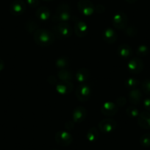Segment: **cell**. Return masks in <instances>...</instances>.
<instances>
[{"mask_svg":"<svg viewBox=\"0 0 150 150\" xmlns=\"http://www.w3.org/2000/svg\"><path fill=\"white\" fill-rule=\"evenodd\" d=\"M56 37L52 32L45 29H38L33 33V40L38 46L41 47H50L54 44Z\"/></svg>","mask_w":150,"mask_h":150,"instance_id":"1","label":"cell"},{"mask_svg":"<svg viewBox=\"0 0 150 150\" xmlns=\"http://www.w3.org/2000/svg\"><path fill=\"white\" fill-rule=\"evenodd\" d=\"M52 33L58 39H65L71 37L73 33L71 26L68 22H58L52 28Z\"/></svg>","mask_w":150,"mask_h":150,"instance_id":"2","label":"cell"},{"mask_svg":"<svg viewBox=\"0 0 150 150\" xmlns=\"http://www.w3.org/2000/svg\"><path fill=\"white\" fill-rule=\"evenodd\" d=\"M71 18V8L68 4L60 3L56 8L55 15L53 17L54 21L68 22Z\"/></svg>","mask_w":150,"mask_h":150,"instance_id":"3","label":"cell"},{"mask_svg":"<svg viewBox=\"0 0 150 150\" xmlns=\"http://www.w3.org/2000/svg\"><path fill=\"white\" fill-rule=\"evenodd\" d=\"M128 18L126 13L122 11L116 13L112 18V26L119 30H125L127 26Z\"/></svg>","mask_w":150,"mask_h":150,"instance_id":"4","label":"cell"},{"mask_svg":"<svg viewBox=\"0 0 150 150\" xmlns=\"http://www.w3.org/2000/svg\"><path fill=\"white\" fill-rule=\"evenodd\" d=\"M76 97L80 102H86L89 100L91 96V89L88 85L82 83L76 88Z\"/></svg>","mask_w":150,"mask_h":150,"instance_id":"5","label":"cell"},{"mask_svg":"<svg viewBox=\"0 0 150 150\" xmlns=\"http://www.w3.org/2000/svg\"><path fill=\"white\" fill-rule=\"evenodd\" d=\"M77 8L79 11L86 16H90L95 11L94 5L89 0H80L77 2Z\"/></svg>","mask_w":150,"mask_h":150,"instance_id":"6","label":"cell"},{"mask_svg":"<svg viewBox=\"0 0 150 150\" xmlns=\"http://www.w3.org/2000/svg\"><path fill=\"white\" fill-rule=\"evenodd\" d=\"M117 127V122L112 119H105L101 121L99 124V129L105 134L113 132Z\"/></svg>","mask_w":150,"mask_h":150,"instance_id":"7","label":"cell"},{"mask_svg":"<svg viewBox=\"0 0 150 150\" xmlns=\"http://www.w3.org/2000/svg\"><path fill=\"white\" fill-rule=\"evenodd\" d=\"M56 143L62 146H68L73 141V137L66 131H59L54 136Z\"/></svg>","mask_w":150,"mask_h":150,"instance_id":"8","label":"cell"},{"mask_svg":"<svg viewBox=\"0 0 150 150\" xmlns=\"http://www.w3.org/2000/svg\"><path fill=\"white\" fill-rule=\"evenodd\" d=\"M27 9V5L22 0H15L10 5V12L12 15L18 16L24 13Z\"/></svg>","mask_w":150,"mask_h":150,"instance_id":"9","label":"cell"},{"mask_svg":"<svg viewBox=\"0 0 150 150\" xmlns=\"http://www.w3.org/2000/svg\"><path fill=\"white\" fill-rule=\"evenodd\" d=\"M144 69V62L138 57H133L127 64V69L131 74H138L141 73Z\"/></svg>","mask_w":150,"mask_h":150,"instance_id":"10","label":"cell"},{"mask_svg":"<svg viewBox=\"0 0 150 150\" xmlns=\"http://www.w3.org/2000/svg\"><path fill=\"white\" fill-rule=\"evenodd\" d=\"M74 32L76 35L79 38H84L88 34V25L84 21L79 19L77 17L74 21Z\"/></svg>","mask_w":150,"mask_h":150,"instance_id":"11","label":"cell"},{"mask_svg":"<svg viewBox=\"0 0 150 150\" xmlns=\"http://www.w3.org/2000/svg\"><path fill=\"white\" fill-rule=\"evenodd\" d=\"M101 112L104 116H112L118 112L117 105L112 102H106L102 105Z\"/></svg>","mask_w":150,"mask_h":150,"instance_id":"12","label":"cell"},{"mask_svg":"<svg viewBox=\"0 0 150 150\" xmlns=\"http://www.w3.org/2000/svg\"><path fill=\"white\" fill-rule=\"evenodd\" d=\"M87 116V110L83 106H78L73 111L72 119L74 123H81L86 119Z\"/></svg>","mask_w":150,"mask_h":150,"instance_id":"13","label":"cell"},{"mask_svg":"<svg viewBox=\"0 0 150 150\" xmlns=\"http://www.w3.org/2000/svg\"><path fill=\"white\" fill-rule=\"evenodd\" d=\"M73 89L74 85L71 81H60L56 84V91L60 94H69Z\"/></svg>","mask_w":150,"mask_h":150,"instance_id":"14","label":"cell"},{"mask_svg":"<svg viewBox=\"0 0 150 150\" xmlns=\"http://www.w3.org/2000/svg\"><path fill=\"white\" fill-rule=\"evenodd\" d=\"M117 34L116 31L110 27H107L103 30L102 33V38L104 41L108 44H114L117 41Z\"/></svg>","mask_w":150,"mask_h":150,"instance_id":"15","label":"cell"},{"mask_svg":"<svg viewBox=\"0 0 150 150\" xmlns=\"http://www.w3.org/2000/svg\"><path fill=\"white\" fill-rule=\"evenodd\" d=\"M138 123L144 129H150V112L147 111L140 112L138 116Z\"/></svg>","mask_w":150,"mask_h":150,"instance_id":"16","label":"cell"},{"mask_svg":"<svg viewBox=\"0 0 150 150\" xmlns=\"http://www.w3.org/2000/svg\"><path fill=\"white\" fill-rule=\"evenodd\" d=\"M35 16L41 21H47L51 16V11L47 7L41 6L35 11Z\"/></svg>","mask_w":150,"mask_h":150,"instance_id":"17","label":"cell"},{"mask_svg":"<svg viewBox=\"0 0 150 150\" xmlns=\"http://www.w3.org/2000/svg\"><path fill=\"white\" fill-rule=\"evenodd\" d=\"M132 50L128 44H122L118 48V54L122 58L129 59L132 55Z\"/></svg>","mask_w":150,"mask_h":150,"instance_id":"18","label":"cell"},{"mask_svg":"<svg viewBox=\"0 0 150 150\" xmlns=\"http://www.w3.org/2000/svg\"><path fill=\"white\" fill-rule=\"evenodd\" d=\"M128 98L130 103L134 105H137L141 102V99H142V93L138 88L132 89L128 94Z\"/></svg>","mask_w":150,"mask_h":150,"instance_id":"19","label":"cell"},{"mask_svg":"<svg viewBox=\"0 0 150 150\" xmlns=\"http://www.w3.org/2000/svg\"><path fill=\"white\" fill-rule=\"evenodd\" d=\"M89 77H90V71L86 68H81L78 69L75 74V78L77 82L80 83H84L88 80Z\"/></svg>","mask_w":150,"mask_h":150,"instance_id":"20","label":"cell"},{"mask_svg":"<svg viewBox=\"0 0 150 150\" xmlns=\"http://www.w3.org/2000/svg\"><path fill=\"white\" fill-rule=\"evenodd\" d=\"M70 66V60L66 56H61L58 57L55 61L56 68L60 69H67Z\"/></svg>","mask_w":150,"mask_h":150,"instance_id":"21","label":"cell"},{"mask_svg":"<svg viewBox=\"0 0 150 150\" xmlns=\"http://www.w3.org/2000/svg\"><path fill=\"white\" fill-rule=\"evenodd\" d=\"M57 77L61 81H71L73 79V73L69 69H60L57 71Z\"/></svg>","mask_w":150,"mask_h":150,"instance_id":"22","label":"cell"},{"mask_svg":"<svg viewBox=\"0 0 150 150\" xmlns=\"http://www.w3.org/2000/svg\"><path fill=\"white\" fill-rule=\"evenodd\" d=\"M99 137V130L95 127L90 128L88 130L87 134H86V138H87V140L89 142H95L96 141H97Z\"/></svg>","mask_w":150,"mask_h":150,"instance_id":"23","label":"cell"},{"mask_svg":"<svg viewBox=\"0 0 150 150\" xmlns=\"http://www.w3.org/2000/svg\"><path fill=\"white\" fill-rule=\"evenodd\" d=\"M139 84L140 83L138 80L134 78V77H129V78L127 79L125 82V87L128 89H130V90L137 88Z\"/></svg>","mask_w":150,"mask_h":150,"instance_id":"24","label":"cell"},{"mask_svg":"<svg viewBox=\"0 0 150 150\" xmlns=\"http://www.w3.org/2000/svg\"><path fill=\"white\" fill-rule=\"evenodd\" d=\"M25 28L29 33H34L38 29V24L33 20H28L25 24Z\"/></svg>","mask_w":150,"mask_h":150,"instance_id":"25","label":"cell"},{"mask_svg":"<svg viewBox=\"0 0 150 150\" xmlns=\"http://www.w3.org/2000/svg\"><path fill=\"white\" fill-rule=\"evenodd\" d=\"M139 111L135 107L130 105L126 109V114L130 118H135L138 117L139 115Z\"/></svg>","mask_w":150,"mask_h":150,"instance_id":"26","label":"cell"},{"mask_svg":"<svg viewBox=\"0 0 150 150\" xmlns=\"http://www.w3.org/2000/svg\"><path fill=\"white\" fill-rule=\"evenodd\" d=\"M149 53V49L146 45H140L136 50V54L139 57H145Z\"/></svg>","mask_w":150,"mask_h":150,"instance_id":"27","label":"cell"},{"mask_svg":"<svg viewBox=\"0 0 150 150\" xmlns=\"http://www.w3.org/2000/svg\"><path fill=\"white\" fill-rule=\"evenodd\" d=\"M140 144L144 147H150V133H146L140 138Z\"/></svg>","mask_w":150,"mask_h":150,"instance_id":"28","label":"cell"},{"mask_svg":"<svg viewBox=\"0 0 150 150\" xmlns=\"http://www.w3.org/2000/svg\"><path fill=\"white\" fill-rule=\"evenodd\" d=\"M125 33L127 35L129 36V37H134L137 35L138 33V30L135 27L132 25H129V26H127L126 28L125 29Z\"/></svg>","mask_w":150,"mask_h":150,"instance_id":"29","label":"cell"},{"mask_svg":"<svg viewBox=\"0 0 150 150\" xmlns=\"http://www.w3.org/2000/svg\"><path fill=\"white\" fill-rule=\"evenodd\" d=\"M141 87H142L143 91L146 94L150 96V80H145L141 83Z\"/></svg>","mask_w":150,"mask_h":150,"instance_id":"30","label":"cell"},{"mask_svg":"<svg viewBox=\"0 0 150 150\" xmlns=\"http://www.w3.org/2000/svg\"><path fill=\"white\" fill-rule=\"evenodd\" d=\"M27 2L29 6L32 8H37L40 5L39 0H27Z\"/></svg>","mask_w":150,"mask_h":150,"instance_id":"31","label":"cell"},{"mask_svg":"<svg viewBox=\"0 0 150 150\" xmlns=\"http://www.w3.org/2000/svg\"><path fill=\"white\" fill-rule=\"evenodd\" d=\"M126 102H127V99L126 98L124 97V96H120V97L118 98L117 100H116V104H117L118 106L119 107L125 106Z\"/></svg>","mask_w":150,"mask_h":150,"instance_id":"32","label":"cell"},{"mask_svg":"<svg viewBox=\"0 0 150 150\" xmlns=\"http://www.w3.org/2000/svg\"><path fill=\"white\" fill-rule=\"evenodd\" d=\"M105 11V8L102 5H98L95 7V11L98 13H103Z\"/></svg>","mask_w":150,"mask_h":150,"instance_id":"33","label":"cell"},{"mask_svg":"<svg viewBox=\"0 0 150 150\" xmlns=\"http://www.w3.org/2000/svg\"><path fill=\"white\" fill-rule=\"evenodd\" d=\"M47 81H48L49 83H50V84L52 85H54V84H57L58 82H57V78H56L54 76H50V77H48V79H47Z\"/></svg>","mask_w":150,"mask_h":150,"instance_id":"34","label":"cell"},{"mask_svg":"<svg viewBox=\"0 0 150 150\" xmlns=\"http://www.w3.org/2000/svg\"><path fill=\"white\" fill-rule=\"evenodd\" d=\"M74 122L73 121H69V122H67L65 125V127H66V129L68 130H70V129H72L74 128Z\"/></svg>","mask_w":150,"mask_h":150,"instance_id":"35","label":"cell"},{"mask_svg":"<svg viewBox=\"0 0 150 150\" xmlns=\"http://www.w3.org/2000/svg\"><path fill=\"white\" fill-rule=\"evenodd\" d=\"M144 106L147 110L150 111V98H146L144 101Z\"/></svg>","mask_w":150,"mask_h":150,"instance_id":"36","label":"cell"},{"mask_svg":"<svg viewBox=\"0 0 150 150\" xmlns=\"http://www.w3.org/2000/svg\"><path fill=\"white\" fill-rule=\"evenodd\" d=\"M5 61L2 59L0 58V71H2L5 69Z\"/></svg>","mask_w":150,"mask_h":150,"instance_id":"37","label":"cell"},{"mask_svg":"<svg viewBox=\"0 0 150 150\" xmlns=\"http://www.w3.org/2000/svg\"><path fill=\"white\" fill-rule=\"evenodd\" d=\"M125 1L129 4H133V3H135L138 0H125Z\"/></svg>","mask_w":150,"mask_h":150,"instance_id":"38","label":"cell"},{"mask_svg":"<svg viewBox=\"0 0 150 150\" xmlns=\"http://www.w3.org/2000/svg\"><path fill=\"white\" fill-rule=\"evenodd\" d=\"M44 1H46V2H52L53 0H44Z\"/></svg>","mask_w":150,"mask_h":150,"instance_id":"39","label":"cell"},{"mask_svg":"<svg viewBox=\"0 0 150 150\" xmlns=\"http://www.w3.org/2000/svg\"><path fill=\"white\" fill-rule=\"evenodd\" d=\"M54 150H55V149H54Z\"/></svg>","mask_w":150,"mask_h":150,"instance_id":"40","label":"cell"}]
</instances>
